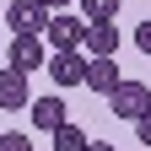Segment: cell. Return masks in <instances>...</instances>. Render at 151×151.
I'll return each instance as SVG.
<instances>
[{"label":"cell","instance_id":"6da1fadb","mask_svg":"<svg viewBox=\"0 0 151 151\" xmlns=\"http://www.w3.org/2000/svg\"><path fill=\"white\" fill-rule=\"evenodd\" d=\"M43 70H49V81L60 92L65 86H86V49H54Z\"/></svg>","mask_w":151,"mask_h":151},{"label":"cell","instance_id":"7a4b0ae2","mask_svg":"<svg viewBox=\"0 0 151 151\" xmlns=\"http://www.w3.org/2000/svg\"><path fill=\"white\" fill-rule=\"evenodd\" d=\"M108 108H113V119H129V124H135L140 113L151 108V86H146V81H129V76H124V81L108 92Z\"/></svg>","mask_w":151,"mask_h":151},{"label":"cell","instance_id":"3957f363","mask_svg":"<svg viewBox=\"0 0 151 151\" xmlns=\"http://www.w3.org/2000/svg\"><path fill=\"white\" fill-rule=\"evenodd\" d=\"M6 60L16 65V70H43L49 65V43H43V32H11V54H6Z\"/></svg>","mask_w":151,"mask_h":151},{"label":"cell","instance_id":"277c9868","mask_svg":"<svg viewBox=\"0 0 151 151\" xmlns=\"http://www.w3.org/2000/svg\"><path fill=\"white\" fill-rule=\"evenodd\" d=\"M81 38H86V22L76 11H49V27H43L49 49H81Z\"/></svg>","mask_w":151,"mask_h":151},{"label":"cell","instance_id":"5b68a950","mask_svg":"<svg viewBox=\"0 0 151 151\" xmlns=\"http://www.w3.org/2000/svg\"><path fill=\"white\" fill-rule=\"evenodd\" d=\"M6 27L11 32H43L49 27V6L43 0H6Z\"/></svg>","mask_w":151,"mask_h":151},{"label":"cell","instance_id":"8992f818","mask_svg":"<svg viewBox=\"0 0 151 151\" xmlns=\"http://www.w3.org/2000/svg\"><path fill=\"white\" fill-rule=\"evenodd\" d=\"M27 103H32V81H27V70L6 65V70H0V108H6V113H22Z\"/></svg>","mask_w":151,"mask_h":151},{"label":"cell","instance_id":"52a82bcc","mask_svg":"<svg viewBox=\"0 0 151 151\" xmlns=\"http://www.w3.org/2000/svg\"><path fill=\"white\" fill-rule=\"evenodd\" d=\"M119 81H124V76H119V54H97V60L86 54V86H92V92H103V97H108Z\"/></svg>","mask_w":151,"mask_h":151},{"label":"cell","instance_id":"ba28073f","mask_svg":"<svg viewBox=\"0 0 151 151\" xmlns=\"http://www.w3.org/2000/svg\"><path fill=\"white\" fill-rule=\"evenodd\" d=\"M81 49L97 60V54H119V16H108V22H86V38Z\"/></svg>","mask_w":151,"mask_h":151},{"label":"cell","instance_id":"9c48e42d","mask_svg":"<svg viewBox=\"0 0 151 151\" xmlns=\"http://www.w3.org/2000/svg\"><path fill=\"white\" fill-rule=\"evenodd\" d=\"M27 108H32V129H60L65 124V103L60 97H32Z\"/></svg>","mask_w":151,"mask_h":151},{"label":"cell","instance_id":"30bf717a","mask_svg":"<svg viewBox=\"0 0 151 151\" xmlns=\"http://www.w3.org/2000/svg\"><path fill=\"white\" fill-rule=\"evenodd\" d=\"M49 140H54V151H86V146H92V140H86V129H81V124H70V119H65L60 129H49Z\"/></svg>","mask_w":151,"mask_h":151},{"label":"cell","instance_id":"8fae6325","mask_svg":"<svg viewBox=\"0 0 151 151\" xmlns=\"http://www.w3.org/2000/svg\"><path fill=\"white\" fill-rule=\"evenodd\" d=\"M81 16L86 22H108V16H119V0H81Z\"/></svg>","mask_w":151,"mask_h":151},{"label":"cell","instance_id":"7c38bea8","mask_svg":"<svg viewBox=\"0 0 151 151\" xmlns=\"http://www.w3.org/2000/svg\"><path fill=\"white\" fill-rule=\"evenodd\" d=\"M0 151H32V135H22V129H6V135H0Z\"/></svg>","mask_w":151,"mask_h":151},{"label":"cell","instance_id":"4fadbf2b","mask_svg":"<svg viewBox=\"0 0 151 151\" xmlns=\"http://www.w3.org/2000/svg\"><path fill=\"white\" fill-rule=\"evenodd\" d=\"M135 140H140V146H151V108L135 119Z\"/></svg>","mask_w":151,"mask_h":151},{"label":"cell","instance_id":"5bb4252c","mask_svg":"<svg viewBox=\"0 0 151 151\" xmlns=\"http://www.w3.org/2000/svg\"><path fill=\"white\" fill-rule=\"evenodd\" d=\"M135 49H140V54H151V22H140V27H135Z\"/></svg>","mask_w":151,"mask_h":151},{"label":"cell","instance_id":"9a60e30c","mask_svg":"<svg viewBox=\"0 0 151 151\" xmlns=\"http://www.w3.org/2000/svg\"><path fill=\"white\" fill-rule=\"evenodd\" d=\"M43 6H49V11H70V0H43Z\"/></svg>","mask_w":151,"mask_h":151},{"label":"cell","instance_id":"2e32d148","mask_svg":"<svg viewBox=\"0 0 151 151\" xmlns=\"http://www.w3.org/2000/svg\"><path fill=\"white\" fill-rule=\"evenodd\" d=\"M86 151H113V146H108V140H92V146H86Z\"/></svg>","mask_w":151,"mask_h":151},{"label":"cell","instance_id":"e0dca14e","mask_svg":"<svg viewBox=\"0 0 151 151\" xmlns=\"http://www.w3.org/2000/svg\"><path fill=\"white\" fill-rule=\"evenodd\" d=\"M0 6H6V0H0Z\"/></svg>","mask_w":151,"mask_h":151}]
</instances>
